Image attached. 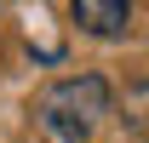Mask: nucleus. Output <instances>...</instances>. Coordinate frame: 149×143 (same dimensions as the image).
Returning a JSON list of instances; mask_svg holds the SVG:
<instances>
[{"label": "nucleus", "mask_w": 149, "mask_h": 143, "mask_svg": "<svg viewBox=\"0 0 149 143\" xmlns=\"http://www.w3.org/2000/svg\"><path fill=\"white\" fill-rule=\"evenodd\" d=\"M115 115V92L103 74H69V80H52L35 103V120L52 143H86L97 126Z\"/></svg>", "instance_id": "nucleus-1"}, {"label": "nucleus", "mask_w": 149, "mask_h": 143, "mask_svg": "<svg viewBox=\"0 0 149 143\" xmlns=\"http://www.w3.org/2000/svg\"><path fill=\"white\" fill-rule=\"evenodd\" d=\"M120 126L132 137H149V80H132L120 92Z\"/></svg>", "instance_id": "nucleus-3"}, {"label": "nucleus", "mask_w": 149, "mask_h": 143, "mask_svg": "<svg viewBox=\"0 0 149 143\" xmlns=\"http://www.w3.org/2000/svg\"><path fill=\"white\" fill-rule=\"evenodd\" d=\"M69 17H74L80 35H92V40H120L126 23H132V6L126 0H69Z\"/></svg>", "instance_id": "nucleus-2"}]
</instances>
